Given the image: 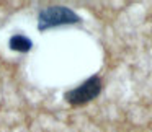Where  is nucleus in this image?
Returning a JSON list of instances; mask_svg holds the SVG:
<instances>
[{"mask_svg": "<svg viewBox=\"0 0 152 132\" xmlns=\"http://www.w3.org/2000/svg\"><path fill=\"white\" fill-rule=\"evenodd\" d=\"M80 17L69 7H62V5H51L39 12L38 17V30L46 31L56 26H62V25H75L80 23Z\"/></svg>", "mask_w": 152, "mask_h": 132, "instance_id": "nucleus-1", "label": "nucleus"}, {"mask_svg": "<svg viewBox=\"0 0 152 132\" xmlns=\"http://www.w3.org/2000/svg\"><path fill=\"white\" fill-rule=\"evenodd\" d=\"M102 86H103L102 78L93 75V77H90V78H87L83 83H80L79 86L66 91L64 98H66V101L69 103L70 106H83L100 95Z\"/></svg>", "mask_w": 152, "mask_h": 132, "instance_id": "nucleus-2", "label": "nucleus"}, {"mask_svg": "<svg viewBox=\"0 0 152 132\" xmlns=\"http://www.w3.org/2000/svg\"><path fill=\"white\" fill-rule=\"evenodd\" d=\"M8 46H10L12 51H17V52H28L33 47V43H31L30 38L23 36V34H15V36L10 38Z\"/></svg>", "mask_w": 152, "mask_h": 132, "instance_id": "nucleus-3", "label": "nucleus"}]
</instances>
